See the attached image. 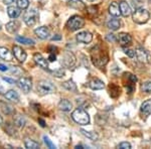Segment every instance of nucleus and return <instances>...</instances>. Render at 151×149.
<instances>
[{"label": "nucleus", "mask_w": 151, "mask_h": 149, "mask_svg": "<svg viewBox=\"0 0 151 149\" xmlns=\"http://www.w3.org/2000/svg\"><path fill=\"white\" fill-rule=\"evenodd\" d=\"M91 57H92V62H93L94 65L98 68H102V67H104V66H106L109 60L108 55H107L98 45L95 46L93 50H92Z\"/></svg>", "instance_id": "obj_1"}, {"label": "nucleus", "mask_w": 151, "mask_h": 149, "mask_svg": "<svg viewBox=\"0 0 151 149\" xmlns=\"http://www.w3.org/2000/svg\"><path fill=\"white\" fill-rule=\"evenodd\" d=\"M72 118L80 125H88L90 123V116L85 110L76 109L72 114Z\"/></svg>", "instance_id": "obj_2"}, {"label": "nucleus", "mask_w": 151, "mask_h": 149, "mask_svg": "<svg viewBox=\"0 0 151 149\" xmlns=\"http://www.w3.org/2000/svg\"><path fill=\"white\" fill-rule=\"evenodd\" d=\"M37 92L40 93V95H48V94H52V93L55 92V86L52 84V82L50 81H45V80H42V81H40L37 83Z\"/></svg>", "instance_id": "obj_3"}, {"label": "nucleus", "mask_w": 151, "mask_h": 149, "mask_svg": "<svg viewBox=\"0 0 151 149\" xmlns=\"http://www.w3.org/2000/svg\"><path fill=\"white\" fill-rule=\"evenodd\" d=\"M149 17H150V13L146 9L138 8L135 9V11L133 12V20L134 22L138 24L146 23L148 21V19H149Z\"/></svg>", "instance_id": "obj_4"}, {"label": "nucleus", "mask_w": 151, "mask_h": 149, "mask_svg": "<svg viewBox=\"0 0 151 149\" xmlns=\"http://www.w3.org/2000/svg\"><path fill=\"white\" fill-rule=\"evenodd\" d=\"M85 25V20L84 18L81 17L79 15H74L72 16L67 22V27L70 31H76L81 29L83 26Z\"/></svg>", "instance_id": "obj_5"}, {"label": "nucleus", "mask_w": 151, "mask_h": 149, "mask_svg": "<svg viewBox=\"0 0 151 149\" xmlns=\"http://www.w3.org/2000/svg\"><path fill=\"white\" fill-rule=\"evenodd\" d=\"M38 19V12L35 9H30V10L26 11L23 15V21L27 26L35 25V22Z\"/></svg>", "instance_id": "obj_6"}, {"label": "nucleus", "mask_w": 151, "mask_h": 149, "mask_svg": "<svg viewBox=\"0 0 151 149\" xmlns=\"http://www.w3.org/2000/svg\"><path fill=\"white\" fill-rule=\"evenodd\" d=\"M135 55L140 63H147L150 62V53L143 48H138L135 52Z\"/></svg>", "instance_id": "obj_7"}, {"label": "nucleus", "mask_w": 151, "mask_h": 149, "mask_svg": "<svg viewBox=\"0 0 151 149\" xmlns=\"http://www.w3.org/2000/svg\"><path fill=\"white\" fill-rule=\"evenodd\" d=\"M17 85L24 93L30 92L31 88H32V82H31V79H29V78H20L17 81Z\"/></svg>", "instance_id": "obj_8"}, {"label": "nucleus", "mask_w": 151, "mask_h": 149, "mask_svg": "<svg viewBox=\"0 0 151 149\" xmlns=\"http://www.w3.org/2000/svg\"><path fill=\"white\" fill-rule=\"evenodd\" d=\"M62 63H63V65L67 68L74 67L75 63H76V58H75L74 53H70V52H65V55H63Z\"/></svg>", "instance_id": "obj_9"}, {"label": "nucleus", "mask_w": 151, "mask_h": 149, "mask_svg": "<svg viewBox=\"0 0 151 149\" xmlns=\"http://www.w3.org/2000/svg\"><path fill=\"white\" fill-rule=\"evenodd\" d=\"M12 50H13V55L15 57V58L18 62L23 63L24 60H26L27 55H26V53L22 50V48H20V46H18V45H14Z\"/></svg>", "instance_id": "obj_10"}, {"label": "nucleus", "mask_w": 151, "mask_h": 149, "mask_svg": "<svg viewBox=\"0 0 151 149\" xmlns=\"http://www.w3.org/2000/svg\"><path fill=\"white\" fill-rule=\"evenodd\" d=\"M93 40V35L88 31H82L77 35V40L82 43H90Z\"/></svg>", "instance_id": "obj_11"}, {"label": "nucleus", "mask_w": 151, "mask_h": 149, "mask_svg": "<svg viewBox=\"0 0 151 149\" xmlns=\"http://www.w3.org/2000/svg\"><path fill=\"white\" fill-rule=\"evenodd\" d=\"M0 58L7 60V62H10V60H13V55L7 48L0 46Z\"/></svg>", "instance_id": "obj_12"}, {"label": "nucleus", "mask_w": 151, "mask_h": 149, "mask_svg": "<svg viewBox=\"0 0 151 149\" xmlns=\"http://www.w3.org/2000/svg\"><path fill=\"white\" fill-rule=\"evenodd\" d=\"M33 60H35V62L37 63L40 68H42V69H45V70L48 69V63L47 62V60H45L40 53H35V55H33Z\"/></svg>", "instance_id": "obj_13"}, {"label": "nucleus", "mask_w": 151, "mask_h": 149, "mask_svg": "<svg viewBox=\"0 0 151 149\" xmlns=\"http://www.w3.org/2000/svg\"><path fill=\"white\" fill-rule=\"evenodd\" d=\"M35 33L37 37L41 38V40H47L48 37V35H50V30H48V28L45 27V26H40V27L35 29Z\"/></svg>", "instance_id": "obj_14"}, {"label": "nucleus", "mask_w": 151, "mask_h": 149, "mask_svg": "<svg viewBox=\"0 0 151 149\" xmlns=\"http://www.w3.org/2000/svg\"><path fill=\"white\" fill-rule=\"evenodd\" d=\"M140 112L144 117H148L151 114V99L143 102V104L141 105Z\"/></svg>", "instance_id": "obj_15"}, {"label": "nucleus", "mask_w": 151, "mask_h": 149, "mask_svg": "<svg viewBox=\"0 0 151 149\" xmlns=\"http://www.w3.org/2000/svg\"><path fill=\"white\" fill-rule=\"evenodd\" d=\"M131 40H132V37H131L130 35L128 33H125V32H121L118 35V41L121 45H130Z\"/></svg>", "instance_id": "obj_16"}, {"label": "nucleus", "mask_w": 151, "mask_h": 149, "mask_svg": "<svg viewBox=\"0 0 151 149\" xmlns=\"http://www.w3.org/2000/svg\"><path fill=\"white\" fill-rule=\"evenodd\" d=\"M89 87L91 88L92 90H102L105 87V85H104L103 81L95 78V79H92L89 82Z\"/></svg>", "instance_id": "obj_17"}, {"label": "nucleus", "mask_w": 151, "mask_h": 149, "mask_svg": "<svg viewBox=\"0 0 151 149\" xmlns=\"http://www.w3.org/2000/svg\"><path fill=\"white\" fill-rule=\"evenodd\" d=\"M68 4L72 8L78 9V10H84L86 9V5L82 0H68Z\"/></svg>", "instance_id": "obj_18"}, {"label": "nucleus", "mask_w": 151, "mask_h": 149, "mask_svg": "<svg viewBox=\"0 0 151 149\" xmlns=\"http://www.w3.org/2000/svg\"><path fill=\"white\" fill-rule=\"evenodd\" d=\"M109 13L112 16H114V17H118V16L121 15L120 7H119L117 2H112L110 4V6H109Z\"/></svg>", "instance_id": "obj_19"}, {"label": "nucleus", "mask_w": 151, "mask_h": 149, "mask_svg": "<svg viewBox=\"0 0 151 149\" xmlns=\"http://www.w3.org/2000/svg\"><path fill=\"white\" fill-rule=\"evenodd\" d=\"M119 7H120V10H121V14L125 17H127L131 14V8L129 6V4L126 1H121L119 3Z\"/></svg>", "instance_id": "obj_20"}, {"label": "nucleus", "mask_w": 151, "mask_h": 149, "mask_svg": "<svg viewBox=\"0 0 151 149\" xmlns=\"http://www.w3.org/2000/svg\"><path fill=\"white\" fill-rule=\"evenodd\" d=\"M20 8L15 6H9L7 8V14L10 18H17L20 15Z\"/></svg>", "instance_id": "obj_21"}, {"label": "nucleus", "mask_w": 151, "mask_h": 149, "mask_svg": "<svg viewBox=\"0 0 151 149\" xmlns=\"http://www.w3.org/2000/svg\"><path fill=\"white\" fill-rule=\"evenodd\" d=\"M5 98L8 101L14 102V103H18V101H19V96L17 94V92H15L14 90H9L8 92H6Z\"/></svg>", "instance_id": "obj_22"}, {"label": "nucleus", "mask_w": 151, "mask_h": 149, "mask_svg": "<svg viewBox=\"0 0 151 149\" xmlns=\"http://www.w3.org/2000/svg\"><path fill=\"white\" fill-rule=\"evenodd\" d=\"M58 108L62 110V111L68 112V111H70V110H72L73 105L69 100L63 99V100H60V102L58 103Z\"/></svg>", "instance_id": "obj_23"}, {"label": "nucleus", "mask_w": 151, "mask_h": 149, "mask_svg": "<svg viewBox=\"0 0 151 149\" xmlns=\"http://www.w3.org/2000/svg\"><path fill=\"white\" fill-rule=\"evenodd\" d=\"M19 29V22L16 20L14 21H10L6 24V30L10 33H15Z\"/></svg>", "instance_id": "obj_24"}, {"label": "nucleus", "mask_w": 151, "mask_h": 149, "mask_svg": "<svg viewBox=\"0 0 151 149\" xmlns=\"http://www.w3.org/2000/svg\"><path fill=\"white\" fill-rule=\"evenodd\" d=\"M63 87L65 90L70 92H77V85L75 84V82L73 80H68L65 82L63 83Z\"/></svg>", "instance_id": "obj_25"}, {"label": "nucleus", "mask_w": 151, "mask_h": 149, "mask_svg": "<svg viewBox=\"0 0 151 149\" xmlns=\"http://www.w3.org/2000/svg\"><path fill=\"white\" fill-rule=\"evenodd\" d=\"M107 26L108 28H110L111 30H117L118 28H120L121 22L119 19H111L107 22Z\"/></svg>", "instance_id": "obj_26"}, {"label": "nucleus", "mask_w": 151, "mask_h": 149, "mask_svg": "<svg viewBox=\"0 0 151 149\" xmlns=\"http://www.w3.org/2000/svg\"><path fill=\"white\" fill-rule=\"evenodd\" d=\"M15 40L19 43H22V45H35V40H30V38H27V37H24V36H16Z\"/></svg>", "instance_id": "obj_27"}, {"label": "nucleus", "mask_w": 151, "mask_h": 149, "mask_svg": "<svg viewBox=\"0 0 151 149\" xmlns=\"http://www.w3.org/2000/svg\"><path fill=\"white\" fill-rule=\"evenodd\" d=\"M24 145H25V147L27 149H37L40 148V144L37 142H35V141L31 140V139H26L25 141H24Z\"/></svg>", "instance_id": "obj_28"}, {"label": "nucleus", "mask_w": 151, "mask_h": 149, "mask_svg": "<svg viewBox=\"0 0 151 149\" xmlns=\"http://www.w3.org/2000/svg\"><path fill=\"white\" fill-rule=\"evenodd\" d=\"M82 132V134L84 136H86L87 138H89V139H91V140H97L98 139V135H97L95 132H90V131H86V130H84V129H82L81 130Z\"/></svg>", "instance_id": "obj_29"}, {"label": "nucleus", "mask_w": 151, "mask_h": 149, "mask_svg": "<svg viewBox=\"0 0 151 149\" xmlns=\"http://www.w3.org/2000/svg\"><path fill=\"white\" fill-rule=\"evenodd\" d=\"M14 124L17 127H23L25 124V119L22 116H17L14 118Z\"/></svg>", "instance_id": "obj_30"}, {"label": "nucleus", "mask_w": 151, "mask_h": 149, "mask_svg": "<svg viewBox=\"0 0 151 149\" xmlns=\"http://www.w3.org/2000/svg\"><path fill=\"white\" fill-rule=\"evenodd\" d=\"M29 5L28 0H17V7L20 9H26Z\"/></svg>", "instance_id": "obj_31"}, {"label": "nucleus", "mask_w": 151, "mask_h": 149, "mask_svg": "<svg viewBox=\"0 0 151 149\" xmlns=\"http://www.w3.org/2000/svg\"><path fill=\"white\" fill-rule=\"evenodd\" d=\"M141 90L144 93H151V82H145L141 86Z\"/></svg>", "instance_id": "obj_32"}, {"label": "nucleus", "mask_w": 151, "mask_h": 149, "mask_svg": "<svg viewBox=\"0 0 151 149\" xmlns=\"http://www.w3.org/2000/svg\"><path fill=\"white\" fill-rule=\"evenodd\" d=\"M131 3H132V6H133L135 9L142 8L143 0H131Z\"/></svg>", "instance_id": "obj_33"}, {"label": "nucleus", "mask_w": 151, "mask_h": 149, "mask_svg": "<svg viewBox=\"0 0 151 149\" xmlns=\"http://www.w3.org/2000/svg\"><path fill=\"white\" fill-rule=\"evenodd\" d=\"M43 140H45V143L47 144L48 148H50V149H55V145L50 140V138L47 137V136H43Z\"/></svg>", "instance_id": "obj_34"}, {"label": "nucleus", "mask_w": 151, "mask_h": 149, "mask_svg": "<svg viewBox=\"0 0 151 149\" xmlns=\"http://www.w3.org/2000/svg\"><path fill=\"white\" fill-rule=\"evenodd\" d=\"M2 111H3V113L4 114H7V115H9V114H11L12 112H13V109L11 108L10 106H8V105H3V108H2Z\"/></svg>", "instance_id": "obj_35"}, {"label": "nucleus", "mask_w": 151, "mask_h": 149, "mask_svg": "<svg viewBox=\"0 0 151 149\" xmlns=\"http://www.w3.org/2000/svg\"><path fill=\"white\" fill-rule=\"evenodd\" d=\"M118 148H120V149H130L131 145H130V143H128V142H122V143L119 144Z\"/></svg>", "instance_id": "obj_36"}, {"label": "nucleus", "mask_w": 151, "mask_h": 149, "mask_svg": "<svg viewBox=\"0 0 151 149\" xmlns=\"http://www.w3.org/2000/svg\"><path fill=\"white\" fill-rule=\"evenodd\" d=\"M124 52H125V53L128 55L129 58H132L135 57V52H134V50H128V48H124Z\"/></svg>", "instance_id": "obj_37"}, {"label": "nucleus", "mask_w": 151, "mask_h": 149, "mask_svg": "<svg viewBox=\"0 0 151 149\" xmlns=\"http://www.w3.org/2000/svg\"><path fill=\"white\" fill-rule=\"evenodd\" d=\"M64 75H65V71L63 69H58V71H55V77H58V78L63 77Z\"/></svg>", "instance_id": "obj_38"}, {"label": "nucleus", "mask_w": 151, "mask_h": 149, "mask_svg": "<svg viewBox=\"0 0 151 149\" xmlns=\"http://www.w3.org/2000/svg\"><path fill=\"white\" fill-rule=\"evenodd\" d=\"M2 80L5 81V82H7L8 84H10V85H14V84L16 83L13 79H10V78H5V77H3V78H2Z\"/></svg>", "instance_id": "obj_39"}, {"label": "nucleus", "mask_w": 151, "mask_h": 149, "mask_svg": "<svg viewBox=\"0 0 151 149\" xmlns=\"http://www.w3.org/2000/svg\"><path fill=\"white\" fill-rule=\"evenodd\" d=\"M0 71L1 72H6V71H8V67L3 65V63H0Z\"/></svg>", "instance_id": "obj_40"}, {"label": "nucleus", "mask_w": 151, "mask_h": 149, "mask_svg": "<svg viewBox=\"0 0 151 149\" xmlns=\"http://www.w3.org/2000/svg\"><path fill=\"white\" fill-rule=\"evenodd\" d=\"M55 58H55V55H52V53H50V57H48V60H50V62H55Z\"/></svg>", "instance_id": "obj_41"}, {"label": "nucleus", "mask_w": 151, "mask_h": 149, "mask_svg": "<svg viewBox=\"0 0 151 149\" xmlns=\"http://www.w3.org/2000/svg\"><path fill=\"white\" fill-rule=\"evenodd\" d=\"M60 38H62V36H60V35H57L55 36H52V40H60Z\"/></svg>", "instance_id": "obj_42"}, {"label": "nucleus", "mask_w": 151, "mask_h": 149, "mask_svg": "<svg viewBox=\"0 0 151 149\" xmlns=\"http://www.w3.org/2000/svg\"><path fill=\"white\" fill-rule=\"evenodd\" d=\"M4 1V4H6V5H10L11 3H13L14 0H3Z\"/></svg>", "instance_id": "obj_43"}, {"label": "nucleus", "mask_w": 151, "mask_h": 149, "mask_svg": "<svg viewBox=\"0 0 151 149\" xmlns=\"http://www.w3.org/2000/svg\"><path fill=\"white\" fill-rule=\"evenodd\" d=\"M38 122L40 123V126L41 127H45V122L42 120V119H38Z\"/></svg>", "instance_id": "obj_44"}, {"label": "nucleus", "mask_w": 151, "mask_h": 149, "mask_svg": "<svg viewBox=\"0 0 151 149\" xmlns=\"http://www.w3.org/2000/svg\"><path fill=\"white\" fill-rule=\"evenodd\" d=\"M107 38H108V40H113V41H115V38H114L113 35H108V36H107Z\"/></svg>", "instance_id": "obj_45"}, {"label": "nucleus", "mask_w": 151, "mask_h": 149, "mask_svg": "<svg viewBox=\"0 0 151 149\" xmlns=\"http://www.w3.org/2000/svg\"><path fill=\"white\" fill-rule=\"evenodd\" d=\"M76 148L79 149V148H85V147H84V146H82V145H77V146H76Z\"/></svg>", "instance_id": "obj_46"}, {"label": "nucleus", "mask_w": 151, "mask_h": 149, "mask_svg": "<svg viewBox=\"0 0 151 149\" xmlns=\"http://www.w3.org/2000/svg\"><path fill=\"white\" fill-rule=\"evenodd\" d=\"M2 93H3V88L0 86V94H2Z\"/></svg>", "instance_id": "obj_47"}, {"label": "nucleus", "mask_w": 151, "mask_h": 149, "mask_svg": "<svg viewBox=\"0 0 151 149\" xmlns=\"http://www.w3.org/2000/svg\"><path fill=\"white\" fill-rule=\"evenodd\" d=\"M2 122H3V119H2V117L0 116V125L2 124Z\"/></svg>", "instance_id": "obj_48"}, {"label": "nucleus", "mask_w": 151, "mask_h": 149, "mask_svg": "<svg viewBox=\"0 0 151 149\" xmlns=\"http://www.w3.org/2000/svg\"><path fill=\"white\" fill-rule=\"evenodd\" d=\"M0 29H1V24H0Z\"/></svg>", "instance_id": "obj_49"}, {"label": "nucleus", "mask_w": 151, "mask_h": 149, "mask_svg": "<svg viewBox=\"0 0 151 149\" xmlns=\"http://www.w3.org/2000/svg\"><path fill=\"white\" fill-rule=\"evenodd\" d=\"M90 1H93V0H90Z\"/></svg>", "instance_id": "obj_50"}]
</instances>
